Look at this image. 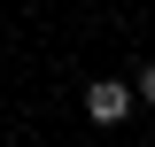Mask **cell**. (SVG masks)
Returning <instances> with one entry per match:
<instances>
[{"label": "cell", "instance_id": "1", "mask_svg": "<svg viewBox=\"0 0 155 147\" xmlns=\"http://www.w3.org/2000/svg\"><path fill=\"white\" fill-rule=\"evenodd\" d=\"M132 101H140L132 77H93V85H85V116H93V124H124Z\"/></svg>", "mask_w": 155, "mask_h": 147}, {"label": "cell", "instance_id": "2", "mask_svg": "<svg viewBox=\"0 0 155 147\" xmlns=\"http://www.w3.org/2000/svg\"><path fill=\"white\" fill-rule=\"evenodd\" d=\"M132 85H140V101L155 109V62H140V77H132Z\"/></svg>", "mask_w": 155, "mask_h": 147}]
</instances>
